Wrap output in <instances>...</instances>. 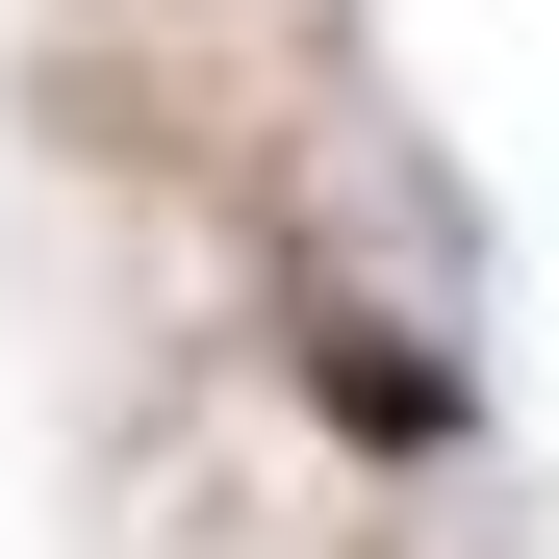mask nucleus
Listing matches in <instances>:
<instances>
[{
  "instance_id": "nucleus-1",
  "label": "nucleus",
  "mask_w": 559,
  "mask_h": 559,
  "mask_svg": "<svg viewBox=\"0 0 559 559\" xmlns=\"http://www.w3.org/2000/svg\"><path fill=\"white\" fill-rule=\"evenodd\" d=\"M306 382L356 407V457H457V356H432V331H356V306H306Z\"/></svg>"
}]
</instances>
